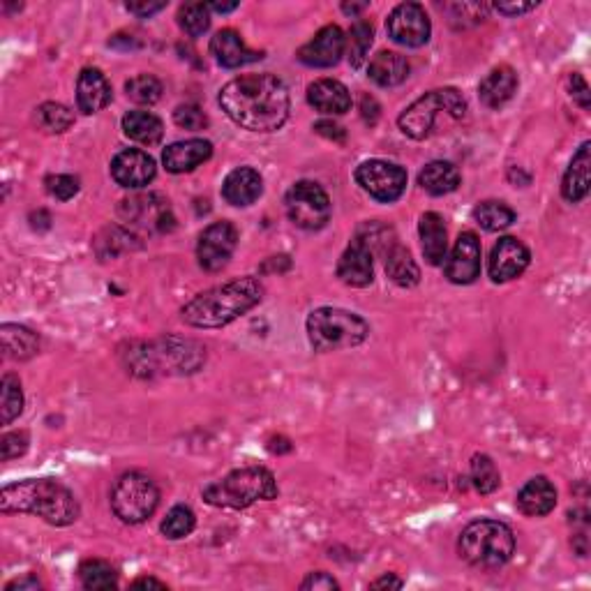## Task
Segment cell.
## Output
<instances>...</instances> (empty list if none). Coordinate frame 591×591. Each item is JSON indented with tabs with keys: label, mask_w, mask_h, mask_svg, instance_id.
I'll use <instances>...</instances> for the list:
<instances>
[{
	"label": "cell",
	"mask_w": 591,
	"mask_h": 591,
	"mask_svg": "<svg viewBox=\"0 0 591 591\" xmlns=\"http://www.w3.org/2000/svg\"><path fill=\"white\" fill-rule=\"evenodd\" d=\"M0 340H3V354L12 361H31L40 351V338L26 326L3 324Z\"/></svg>",
	"instance_id": "cell-32"
},
{
	"label": "cell",
	"mask_w": 591,
	"mask_h": 591,
	"mask_svg": "<svg viewBox=\"0 0 591 591\" xmlns=\"http://www.w3.org/2000/svg\"><path fill=\"white\" fill-rule=\"evenodd\" d=\"M409 72V61L402 54H398V51H379L368 67V77L381 88H395L405 84Z\"/></svg>",
	"instance_id": "cell-29"
},
{
	"label": "cell",
	"mask_w": 591,
	"mask_h": 591,
	"mask_svg": "<svg viewBox=\"0 0 591 591\" xmlns=\"http://www.w3.org/2000/svg\"><path fill=\"white\" fill-rule=\"evenodd\" d=\"M460 557L474 568L495 571L506 566L515 552V534L499 520H476L462 529Z\"/></svg>",
	"instance_id": "cell-5"
},
{
	"label": "cell",
	"mask_w": 591,
	"mask_h": 591,
	"mask_svg": "<svg viewBox=\"0 0 591 591\" xmlns=\"http://www.w3.org/2000/svg\"><path fill=\"white\" fill-rule=\"evenodd\" d=\"M157 506H160V490L151 476L141 471H127L114 483L111 508L125 525H141L153 518Z\"/></svg>",
	"instance_id": "cell-9"
},
{
	"label": "cell",
	"mask_w": 591,
	"mask_h": 591,
	"mask_svg": "<svg viewBox=\"0 0 591 591\" xmlns=\"http://www.w3.org/2000/svg\"><path fill=\"white\" fill-rule=\"evenodd\" d=\"M121 215L125 222H132L144 229H155L160 234L174 227V215H171L169 201L160 197V194H148V197H134L123 201Z\"/></svg>",
	"instance_id": "cell-17"
},
{
	"label": "cell",
	"mask_w": 591,
	"mask_h": 591,
	"mask_svg": "<svg viewBox=\"0 0 591 591\" xmlns=\"http://www.w3.org/2000/svg\"><path fill=\"white\" fill-rule=\"evenodd\" d=\"M0 391H3V402H0L3 425H12L14 418H19L21 411H24V391H21L17 374H5L3 381H0Z\"/></svg>",
	"instance_id": "cell-37"
},
{
	"label": "cell",
	"mask_w": 591,
	"mask_h": 591,
	"mask_svg": "<svg viewBox=\"0 0 591 591\" xmlns=\"http://www.w3.org/2000/svg\"><path fill=\"white\" fill-rule=\"evenodd\" d=\"M474 220L481 224V227L485 231H504L511 227V224L515 222V211L508 204H504V201H497V199H490V201H481L474 208Z\"/></svg>",
	"instance_id": "cell-35"
},
{
	"label": "cell",
	"mask_w": 591,
	"mask_h": 591,
	"mask_svg": "<svg viewBox=\"0 0 591 591\" xmlns=\"http://www.w3.org/2000/svg\"><path fill=\"white\" fill-rule=\"evenodd\" d=\"M220 107L236 125L250 132H275L287 123L291 97L275 74H245L231 79L220 91Z\"/></svg>",
	"instance_id": "cell-1"
},
{
	"label": "cell",
	"mask_w": 591,
	"mask_h": 591,
	"mask_svg": "<svg viewBox=\"0 0 591 591\" xmlns=\"http://www.w3.org/2000/svg\"><path fill=\"white\" fill-rule=\"evenodd\" d=\"M308 102L319 114L342 116L351 109V93L338 79H317L308 86Z\"/></svg>",
	"instance_id": "cell-24"
},
{
	"label": "cell",
	"mask_w": 591,
	"mask_h": 591,
	"mask_svg": "<svg viewBox=\"0 0 591 591\" xmlns=\"http://www.w3.org/2000/svg\"><path fill=\"white\" fill-rule=\"evenodd\" d=\"M365 7H368L365 3L363 5H342V10L347 12V14H358V12H363Z\"/></svg>",
	"instance_id": "cell-56"
},
{
	"label": "cell",
	"mask_w": 591,
	"mask_h": 591,
	"mask_svg": "<svg viewBox=\"0 0 591 591\" xmlns=\"http://www.w3.org/2000/svg\"><path fill=\"white\" fill-rule=\"evenodd\" d=\"M529 261H531V254L527 245L513 236H504L499 238L495 248L490 252L488 273L492 282L497 284L511 282L527 271Z\"/></svg>",
	"instance_id": "cell-14"
},
{
	"label": "cell",
	"mask_w": 591,
	"mask_h": 591,
	"mask_svg": "<svg viewBox=\"0 0 591 591\" xmlns=\"http://www.w3.org/2000/svg\"><path fill=\"white\" fill-rule=\"evenodd\" d=\"M356 183L381 204H393L407 190V171L386 160H365L356 169Z\"/></svg>",
	"instance_id": "cell-11"
},
{
	"label": "cell",
	"mask_w": 591,
	"mask_h": 591,
	"mask_svg": "<svg viewBox=\"0 0 591 591\" xmlns=\"http://www.w3.org/2000/svg\"><path fill=\"white\" fill-rule=\"evenodd\" d=\"M361 111H363L365 123H370V125L377 123V118H379V104H377V100H374V97L363 95V100H361Z\"/></svg>",
	"instance_id": "cell-52"
},
{
	"label": "cell",
	"mask_w": 591,
	"mask_h": 591,
	"mask_svg": "<svg viewBox=\"0 0 591 591\" xmlns=\"http://www.w3.org/2000/svg\"><path fill=\"white\" fill-rule=\"evenodd\" d=\"M238 245V231L231 222H213L204 229L197 243L199 266L208 273H218L234 257Z\"/></svg>",
	"instance_id": "cell-13"
},
{
	"label": "cell",
	"mask_w": 591,
	"mask_h": 591,
	"mask_svg": "<svg viewBox=\"0 0 591 591\" xmlns=\"http://www.w3.org/2000/svg\"><path fill=\"white\" fill-rule=\"evenodd\" d=\"M125 7H127V12L137 14V17H141V19H148V17H153V14L162 12L164 7H167V3H148V0H144V3H127Z\"/></svg>",
	"instance_id": "cell-48"
},
{
	"label": "cell",
	"mask_w": 591,
	"mask_h": 591,
	"mask_svg": "<svg viewBox=\"0 0 591 591\" xmlns=\"http://www.w3.org/2000/svg\"><path fill=\"white\" fill-rule=\"evenodd\" d=\"M518 93V74L511 65H499L478 86V97L488 109H501Z\"/></svg>",
	"instance_id": "cell-25"
},
{
	"label": "cell",
	"mask_w": 591,
	"mask_h": 591,
	"mask_svg": "<svg viewBox=\"0 0 591 591\" xmlns=\"http://www.w3.org/2000/svg\"><path fill=\"white\" fill-rule=\"evenodd\" d=\"M35 121H37V125L42 127L44 132L63 134L74 125V114L67 107H63V104L44 102L42 107L37 109Z\"/></svg>",
	"instance_id": "cell-36"
},
{
	"label": "cell",
	"mask_w": 591,
	"mask_h": 591,
	"mask_svg": "<svg viewBox=\"0 0 591 591\" xmlns=\"http://www.w3.org/2000/svg\"><path fill=\"white\" fill-rule=\"evenodd\" d=\"M208 7H211V12L229 14V12H234V10H238V3H229V5H224V3H211V5H208Z\"/></svg>",
	"instance_id": "cell-55"
},
{
	"label": "cell",
	"mask_w": 591,
	"mask_h": 591,
	"mask_svg": "<svg viewBox=\"0 0 591 591\" xmlns=\"http://www.w3.org/2000/svg\"><path fill=\"white\" fill-rule=\"evenodd\" d=\"M557 488L545 476H536L518 492V508L527 518H543L555 511Z\"/></svg>",
	"instance_id": "cell-28"
},
{
	"label": "cell",
	"mask_w": 591,
	"mask_h": 591,
	"mask_svg": "<svg viewBox=\"0 0 591 591\" xmlns=\"http://www.w3.org/2000/svg\"><path fill=\"white\" fill-rule=\"evenodd\" d=\"M42 589L40 580L33 578V575H26V578H19V580H12L5 585V591H37Z\"/></svg>",
	"instance_id": "cell-51"
},
{
	"label": "cell",
	"mask_w": 591,
	"mask_h": 591,
	"mask_svg": "<svg viewBox=\"0 0 591 591\" xmlns=\"http://www.w3.org/2000/svg\"><path fill=\"white\" fill-rule=\"evenodd\" d=\"M211 54L215 56L218 65L227 67V70H238V67L250 65L254 61H261V58H264V54L252 51L248 44L243 42L241 33L231 31V28H224V31H218L213 35Z\"/></svg>",
	"instance_id": "cell-21"
},
{
	"label": "cell",
	"mask_w": 591,
	"mask_h": 591,
	"mask_svg": "<svg viewBox=\"0 0 591 591\" xmlns=\"http://www.w3.org/2000/svg\"><path fill=\"white\" fill-rule=\"evenodd\" d=\"M79 580L84 589L91 591H107L118 587L116 568L104 559H86L79 566Z\"/></svg>",
	"instance_id": "cell-34"
},
{
	"label": "cell",
	"mask_w": 591,
	"mask_h": 591,
	"mask_svg": "<svg viewBox=\"0 0 591 591\" xmlns=\"http://www.w3.org/2000/svg\"><path fill=\"white\" fill-rule=\"evenodd\" d=\"M174 123L178 127H183V130L197 132L204 130L208 125V116L197 107V104H181V107H176L174 111Z\"/></svg>",
	"instance_id": "cell-43"
},
{
	"label": "cell",
	"mask_w": 591,
	"mask_h": 591,
	"mask_svg": "<svg viewBox=\"0 0 591 591\" xmlns=\"http://www.w3.org/2000/svg\"><path fill=\"white\" fill-rule=\"evenodd\" d=\"M314 130H317L321 137L326 139H333V141H344V130L338 123H331V121H319L314 125Z\"/></svg>",
	"instance_id": "cell-50"
},
{
	"label": "cell",
	"mask_w": 591,
	"mask_h": 591,
	"mask_svg": "<svg viewBox=\"0 0 591 591\" xmlns=\"http://www.w3.org/2000/svg\"><path fill=\"white\" fill-rule=\"evenodd\" d=\"M372 259L374 254L368 245L354 238L338 261V278L347 284V287H358V289L370 287L374 280Z\"/></svg>",
	"instance_id": "cell-19"
},
{
	"label": "cell",
	"mask_w": 591,
	"mask_h": 591,
	"mask_svg": "<svg viewBox=\"0 0 591 591\" xmlns=\"http://www.w3.org/2000/svg\"><path fill=\"white\" fill-rule=\"evenodd\" d=\"M284 208H287L289 220L305 231L324 229L333 213L326 190L314 181H298L296 185H291L287 197H284Z\"/></svg>",
	"instance_id": "cell-10"
},
{
	"label": "cell",
	"mask_w": 591,
	"mask_h": 591,
	"mask_svg": "<svg viewBox=\"0 0 591 591\" xmlns=\"http://www.w3.org/2000/svg\"><path fill=\"white\" fill-rule=\"evenodd\" d=\"M0 511L35 515L51 527H70L81 515L79 501L56 478H26L5 485L0 492Z\"/></svg>",
	"instance_id": "cell-2"
},
{
	"label": "cell",
	"mask_w": 591,
	"mask_h": 591,
	"mask_svg": "<svg viewBox=\"0 0 591 591\" xmlns=\"http://www.w3.org/2000/svg\"><path fill=\"white\" fill-rule=\"evenodd\" d=\"M123 132L125 137L137 141V144L155 146L160 144L164 137V125L153 111L134 109V111H127L123 116Z\"/></svg>",
	"instance_id": "cell-31"
},
{
	"label": "cell",
	"mask_w": 591,
	"mask_h": 591,
	"mask_svg": "<svg viewBox=\"0 0 591 591\" xmlns=\"http://www.w3.org/2000/svg\"><path fill=\"white\" fill-rule=\"evenodd\" d=\"M462 176L455 164L435 160L425 164V169L418 174V185L423 187L425 192L432 194V197H444V194H451L460 187Z\"/></svg>",
	"instance_id": "cell-30"
},
{
	"label": "cell",
	"mask_w": 591,
	"mask_h": 591,
	"mask_svg": "<svg viewBox=\"0 0 591 591\" xmlns=\"http://www.w3.org/2000/svg\"><path fill=\"white\" fill-rule=\"evenodd\" d=\"M402 585H405V582H402L398 575H393V573H386V575H381L379 580H374L372 582V589H402Z\"/></svg>",
	"instance_id": "cell-53"
},
{
	"label": "cell",
	"mask_w": 591,
	"mask_h": 591,
	"mask_svg": "<svg viewBox=\"0 0 591 591\" xmlns=\"http://www.w3.org/2000/svg\"><path fill=\"white\" fill-rule=\"evenodd\" d=\"M111 176L125 190H141V187L155 181L157 167L148 153L139 151V148H127V151L118 153L114 162H111Z\"/></svg>",
	"instance_id": "cell-18"
},
{
	"label": "cell",
	"mask_w": 591,
	"mask_h": 591,
	"mask_svg": "<svg viewBox=\"0 0 591 591\" xmlns=\"http://www.w3.org/2000/svg\"><path fill=\"white\" fill-rule=\"evenodd\" d=\"M467 114V102L455 88H437V91L425 93L423 97L402 111L398 125L402 134L409 139L423 141L435 132L439 116H451L453 121H460Z\"/></svg>",
	"instance_id": "cell-8"
},
{
	"label": "cell",
	"mask_w": 591,
	"mask_h": 591,
	"mask_svg": "<svg viewBox=\"0 0 591 591\" xmlns=\"http://www.w3.org/2000/svg\"><path fill=\"white\" fill-rule=\"evenodd\" d=\"M538 3H497L495 10L504 17H520V14H527L536 10Z\"/></svg>",
	"instance_id": "cell-49"
},
{
	"label": "cell",
	"mask_w": 591,
	"mask_h": 591,
	"mask_svg": "<svg viewBox=\"0 0 591 591\" xmlns=\"http://www.w3.org/2000/svg\"><path fill=\"white\" fill-rule=\"evenodd\" d=\"M47 192L51 197L58 199V201H70L74 194L79 192V178L77 176H70V174H56V176H49L47 181Z\"/></svg>",
	"instance_id": "cell-44"
},
{
	"label": "cell",
	"mask_w": 591,
	"mask_h": 591,
	"mask_svg": "<svg viewBox=\"0 0 591 591\" xmlns=\"http://www.w3.org/2000/svg\"><path fill=\"white\" fill-rule=\"evenodd\" d=\"M568 91H571L573 102H578L582 109H589L591 107V91H589V84L585 81V77L578 72H573L571 77H568Z\"/></svg>",
	"instance_id": "cell-46"
},
{
	"label": "cell",
	"mask_w": 591,
	"mask_h": 591,
	"mask_svg": "<svg viewBox=\"0 0 591 591\" xmlns=\"http://www.w3.org/2000/svg\"><path fill=\"white\" fill-rule=\"evenodd\" d=\"M213 144L206 139H185L164 148L162 164L169 174H190L201 164L211 160Z\"/></svg>",
	"instance_id": "cell-20"
},
{
	"label": "cell",
	"mask_w": 591,
	"mask_h": 591,
	"mask_svg": "<svg viewBox=\"0 0 591 591\" xmlns=\"http://www.w3.org/2000/svg\"><path fill=\"white\" fill-rule=\"evenodd\" d=\"M28 444H31L28 432L24 430L7 432V435H3V439H0V455H3V462L21 458V455L28 451Z\"/></svg>",
	"instance_id": "cell-45"
},
{
	"label": "cell",
	"mask_w": 591,
	"mask_h": 591,
	"mask_svg": "<svg viewBox=\"0 0 591 591\" xmlns=\"http://www.w3.org/2000/svg\"><path fill=\"white\" fill-rule=\"evenodd\" d=\"M111 84L97 67H86L81 70L77 81V107L86 116L97 114L111 102Z\"/></svg>",
	"instance_id": "cell-23"
},
{
	"label": "cell",
	"mask_w": 591,
	"mask_h": 591,
	"mask_svg": "<svg viewBox=\"0 0 591 591\" xmlns=\"http://www.w3.org/2000/svg\"><path fill=\"white\" fill-rule=\"evenodd\" d=\"M418 236H421V248L423 257L430 266H441L446 261L448 252V231L446 222L439 213L430 211L421 215L418 222Z\"/></svg>",
	"instance_id": "cell-26"
},
{
	"label": "cell",
	"mask_w": 591,
	"mask_h": 591,
	"mask_svg": "<svg viewBox=\"0 0 591 591\" xmlns=\"http://www.w3.org/2000/svg\"><path fill=\"white\" fill-rule=\"evenodd\" d=\"M178 26L190 37H201L211 28V7L206 3H190L178 10Z\"/></svg>",
	"instance_id": "cell-40"
},
{
	"label": "cell",
	"mask_w": 591,
	"mask_h": 591,
	"mask_svg": "<svg viewBox=\"0 0 591 591\" xmlns=\"http://www.w3.org/2000/svg\"><path fill=\"white\" fill-rule=\"evenodd\" d=\"M344 51H347V37H344L340 26H324L312 37L308 44L298 49V61L317 70H326L342 61Z\"/></svg>",
	"instance_id": "cell-16"
},
{
	"label": "cell",
	"mask_w": 591,
	"mask_h": 591,
	"mask_svg": "<svg viewBox=\"0 0 591 591\" xmlns=\"http://www.w3.org/2000/svg\"><path fill=\"white\" fill-rule=\"evenodd\" d=\"M278 497V483L266 467H243L231 471L204 488L206 504L218 508H250L257 501H271Z\"/></svg>",
	"instance_id": "cell-6"
},
{
	"label": "cell",
	"mask_w": 591,
	"mask_h": 591,
	"mask_svg": "<svg viewBox=\"0 0 591 591\" xmlns=\"http://www.w3.org/2000/svg\"><path fill=\"white\" fill-rule=\"evenodd\" d=\"M308 338L314 351L328 354V351L354 349L363 344L370 335V326L356 312L340 308H319L308 317Z\"/></svg>",
	"instance_id": "cell-7"
},
{
	"label": "cell",
	"mask_w": 591,
	"mask_h": 591,
	"mask_svg": "<svg viewBox=\"0 0 591 591\" xmlns=\"http://www.w3.org/2000/svg\"><path fill=\"white\" fill-rule=\"evenodd\" d=\"M261 298H264L261 282L245 275L194 296L181 310V317L192 328H222L248 314L254 305L261 303Z\"/></svg>",
	"instance_id": "cell-3"
},
{
	"label": "cell",
	"mask_w": 591,
	"mask_h": 591,
	"mask_svg": "<svg viewBox=\"0 0 591 591\" xmlns=\"http://www.w3.org/2000/svg\"><path fill=\"white\" fill-rule=\"evenodd\" d=\"M125 93L132 102L148 104V107H151V104L160 102L162 81L153 77V74H137V77H132L125 84Z\"/></svg>",
	"instance_id": "cell-42"
},
{
	"label": "cell",
	"mask_w": 591,
	"mask_h": 591,
	"mask_svg": "<svg viewBox=\"0 0 591 591\" xmlns=\"http://www.w3.org/2000/svg\"><path fill=\"white\" fill-rule=\"evenodd\" d=\"M589 167H591V144L585 141L578 148V153L573 155L571 164H568L564 181H561V197H564L568 204H578L589 194V185H591V176H589Z\"/></svg>",
	"instance_id": "cell-27"
},
{
	"label": "cell",
	"mask_w": 591,
	"mask_h": 591,
	"mask_svg": "<svg viewBox=\"0 0 591 591\" xmlns=\"http://www.w3.org/2000/svg\"><path fill=\"white\" fill-rule=\"evenodd\" d=\"M471 483L481 495H492L501 485L499 469L488 455H474V460H471Z\"/></svg>",
	"instance_id": "cell-38"
},
{
	"label": "cell",
	"mask_w": 591,
	"mask_h": 591,
	"mask_svg": "<svg viewBox=\"0 0 591 591\" xmlns=\"http://www.w3.org/2000/svg\"><path fill=\"white\" fill-rule=\"evenodd\" d=\"M386 275L402 289H411L421 282V268H418L409 250L402 248L400 243H395L386 252Z\"/></svg>",
	"instance_id": "cell-33"
},
{
	"label": "cell",
	"mask_w": 591,
	"mask_h": 591,
	"mask_svg": "<svg viewBox=\"0 0 591 591\" xmlns=\"http://www.w3.org/2000/svg\"><path fill=\"white\" fill-rule=\"evenodd\" d=\"M444 273L453 284H471L481 278V241L474 231L458 236L451 257H446Z\"/></svg>",
	"instance_id": "cell-15"
},
{
	"label": "cell",
	"mask_w": 591,
	"mask_h": 591,
	"mask_svg": "<svg viewBox=\"0 0 591 591\" xmlns=\"http://www.w3.org/2000/svg\"><path fill=\"white\" fill-rule=\"evenodd\" d=\"M386 31L388 37H391L395 44H400V47L418 49L423 47V44H428L432 24L423 5L402 3L388 14Z\"/></svg>",
	"instance_id": "cell-12"
},
{
	"label": "cell",
	"mask_w": 591,
	"mask_h": 591,
	"mask_svg": "<svg viewBox=\"0 0 591 591\" xmlns=\"http://www.w3.org/2000/svg\"><path fill=\"white\" fill-rule=\"evenodd\" d=\"M301 589H308V591H333V589H340L338 580L333 578V575H328L324 571H317V573H310L308 578L301 582Z\"/></svg>",
	"instance_id": "cell-47"
},
{
	"label": "cell",
	"mask_w": 591,
	"mask_h": 591,
	"mask_svg": "<svg viewBox=\"0 0 591 591\" xmlns=\"http://www.w3.org/2000/svg\"><path fill=\"white\" fill-rule=\"evenodd\" d=\"M132 589H167V585H164V582H160V580H155V578H137L132 582L130 585Z\"/></svg>",
	"instance_id": "cell-54"
},
{
	"label": "cell",
	"mask_w": 591,
	"mask_h": 591,
	"mask_svg": "<svg viewBox=\"0 0 591 591\" xmlns=\"http://www.w3.org/2000/svg\"><path fill=\"white\" fill-rule=\"evenodd\" d=\"M127 368L139 377L155 374H190L197 372L206 361V349L192 340L162 338L141 349L127 351Z\"/></svg>",
	"instance_id": "cell-4"
},
{
	"label": "cell",
	"mask_w": 591,
	"mask_h": 591,
	"mask_svg": "<svg viewBox=\"0 0 591 591\" xmlns=\"http://www.w3.org/2000/svg\"><path fill=\"white\" fill-rule=\"evenodd\" d=\"M261 192H264V178L252 167L234 169L222 183L224 201L236 208L252 206L261 197Z\"/></svg>",
	"instance_id": "cell-22"
},
{
	"label": "cell",
	"mask_w": 591,
	"mask_h": 591,
	"mask_svg": "<svg viewBox=\"0 0 591 591\" xmlns=\"http://www.w3.org/2000/svg\"><path fill=\"white\" fill-rule=\"evenodd\" d=\"M370 47H372V26L368 21H356V24L351 26L349 37H347V51H344L351 67H361L365 63Z\"/></svg>",
	"instance_id": "cell-41"
},
{
	"label": "cell",
	"mask_w": 591,
	"mask_h": 591,
	"mask_svg": "<svg viewBox=\"0 0 591 591\" xmlns=\"http://www.w3.org/2000/svg\"><path fill=\"white\" fill-rule=\"evenodd\" d=\"M194 527H197V518H194L190 506H174L167 513V518L162 520V534L169 538V541H181V538L190 536Z\"/></svg>",
	"instance_id": "cell-39"
}]
</instances>
